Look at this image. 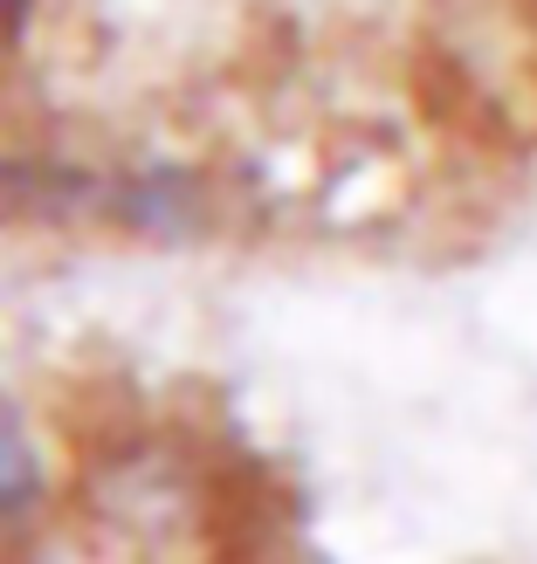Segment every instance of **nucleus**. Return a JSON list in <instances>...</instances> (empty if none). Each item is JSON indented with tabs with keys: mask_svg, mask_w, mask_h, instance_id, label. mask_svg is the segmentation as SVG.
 Instances as JSON below:
<instances>
[{
	"mask_svg": "<svg viewBox=\"0 0 537 564\" xmlns=\"http://www.w3.org/2000/svg\"><path fill=\"white\" fill-rule=\"evenodd\" d=\"M49 489H55V475H49V447L35 434V420L0 392V544L28 538L42 523Z\"/></svg>",
	"mask_w": 537,
	"mask_h": 564,
	"instance_id": "obj_1",
	"label": "nucleus"
},
{
	"mask_svg": "<svg viewBox=\"0 0 537 564\" xmlns=\"http://www.w3.org/2000/svg\"><path fill=\"white\" fill-rule=\"evenodd\" d=\"M21 14H35V0H0V28H14Z\"/></svg>",
	"mask_w": 537,
	"mask_h": 564,
	"instance_id": "obj_2",
	"label": "nucleus"
}]
</instances>
